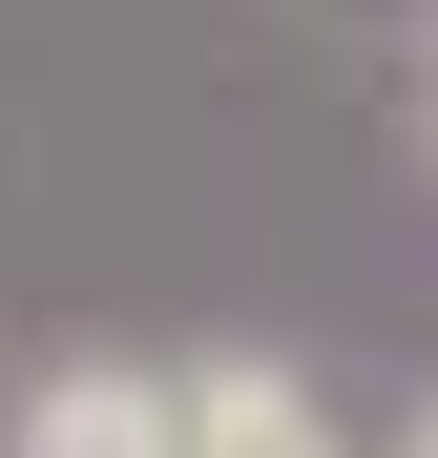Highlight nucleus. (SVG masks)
I'll use <instances>...</instances> for the list:
<instances>
[{
  "label": "nucleus",
  "instance_id": "nucleus-1",
  "mask_svg": "<svg viewBox=\"0 0 438 458\" xmlns=\"http://www.w3.org/2000/svg\"><path fill=\"white\" fill-rule=\"evenodd\" d=\"M0 458H188V375H125V354H63L21 417H0Z\"/></svg>",
  "mask_w": 438,
  "mask_h": 458
},
{
  "label": "nucleus",
  "instance_id": "nucleus-2",
  "mask_svg": "<svg viewBox=\"0 0 438 458\" xmlns=\"http://www.w3.org/2000/svg\"><path fill=\"white\" fill-rule=\"evenodd\" d=\"M188 375V458H334V396L292 354H167Z\"/></svg>",
  "mask_w": 438,
  "mask_h": 458
},
{
  "label": "nucleus",
  "instance_id": "nucleus-3",
  "mask_svg": "<svg viewBox=\"0 0 438 458\" xmlns=\"http://www.w3.org/2000/svg\"><path fill=\"white\" fill-rule=\"evenodd\" d=\"M397 458H438V396H417V437H397Z\"/></svg>",
  "mask_w": 438,
  "mask_h": 458
}]
</instances>
